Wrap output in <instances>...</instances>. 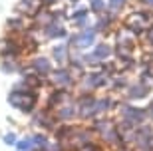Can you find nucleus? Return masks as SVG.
Here are the masks:
<instances>
[{
  "label": "nucleus",
  "mask_w": 153,
  "mask_h": 151,
  "mask_svg": "<svg viewBox=\"0 0 153 151\" xmlns=\"http://www.w3.org/2000/svg\"><path fill=\"white\" fill-rule=\"evenodd\" d=\"M4 143H6V145H16V143H18V137H16V133H12V131L4 133Z\"/></svg>",
  "instance_id": "18"
},
{
  "label": "nucleus",
  "mask_w": 153,
  "mask_h": 151,
  "mask_svg": "<svg viewBox=\"0 0 153 151\" xmlns=\"http://www.w3.org/2000/svg\"><path fill=\"white\" fill-rule=\"evenodd\" d=\"M0 70L6 74H12V72H18V62L16 60H2L0 64Z\"/></svg>",
  "instance_id": "13"
},
{
  "label": "nucleus",
  "mask_w": 153,
  "mask_h": 151,
  "mask_svg": "<svg viewBox=\"0 0 153 151\" xmlns=\"http://www.w3.org/2000/svg\"><path fill=\"white\" fill-rule=\"evenodd\" d=\"M147 115H149V118L153 119V101H151V103L147 106Z\"/></svg>",
  "instance_id": "20"
},
{
  "label": "nucleus",
  "mask_w": 153,
  "mask_h": 151,
  "mask_svg": "<svg viewBox=\"0 0 153 151\" xmlns=\"http://www.w3.org/2000/svg\"><path fill=\"white\" fill-rule=\"evenodd\" d=\"M108 80L103 76V72H91V74H85V91L90 90H97V88H102Z\"/></svg>",
  "instance_id": "4"
},
{
  "label": "nucleus",
  "mask_w": 153,
  "mask_h": 151,
  "mask_svg": "<svg viewBox=\"0 0 153 151\" xmlns=\"http://www.w3.org/2000/svg\"><path fill=\"white\" fill-rule=\"evenodd\" d=\"M109 56H111V46L105 44V42H100V44L96 46L91 58H96V62H102V60H108Z\"/></svg>",
  "instance_id": "9"
},
{
  "label": "nucleus",
  "mask_w": 153,
  "mask_h": 151,
  "mask_svg": "<svg viewBox=\"0 0 153 151\" xmlns=\"http://www.w3.org/2000/svg\"><path fill=\"white\" fill-rule=\"evenodd\" d=\"M94 42H96V30L94 28H84L82 32H78L74 38H72L70 44H76L78 48H90Z\"/></svg>",
  "instance_id": "1"
},
{
  "label": "nucleus",
  "mask_w": 153,
  "mask_h": 151,
  "mask_svg": "<svg viewBox=\"0 0 153 151\" xmlns=\"http://www.w3.org/2000/svg\"><path fill=\"white\" fill-rule=\"evenodd\" d=\"M32 72L36 74V76H50L52 74V60L46 56H38L32 60Z\"/></svg>",
  "instance_id": "3"
},
{
  "label": "nucleus",
  "mask_w": 153,
  "mask_h": 151,
  "mask_svg": "<svg viewBox=\"0 0 153 151\" xmlns=\"http://www.w3.org/2000/svg\"><path fill=\"white\" fill-rule=\"evenodd\" d=\"M22 24H24V18H20V16H14V18H10L8 22H6V26L10 30H22Z\"/></svg>",
  "instance_id": "16"
},
{
  "label": "nucleus",
  "mask_w": 153,
  "mask_h": 151,
  "mask_svg": "<svg viewBox=\"0 0 153 151\" xmlns=\"http://www.w3.org/2000/svg\"><path fill=\"white\" fill-rule=\"evenodd\" d=\"M141 2H143L145 6H151V8H153V0H141Z\"/></svg>",
  "instance_id": "21"
},
{
  "label": "nucleus",
  "mask_w": 153,
  "mask_h": 151,
  "mask_svg": "<svg viewBox=\"0 0 153 151\" xmlns=\"http://www.w3.org/2000/svg\"><path fill=\"white\" fill-rule=\"evenodd\" d=\"M149 88L147 84H135V86H131V88H127V97L129 100H143V97H147L149 95Z\"/></svg>",
  "instance_id": "6"
},
{
  "label": "nucleus",
  "mask_w": 153,
  "mask_h": 151,
  "mask_svg": "<svg viewBox=\"0 0 153 151\" xmlns=\"http://www.w3.org/2000/svg\"><path fill=\"white\" fill-rule=\"evenodd\" d=\"M72 2H76V0H72Z\"/></svg>",
  "instance_id": "23"
},
{
  "label": "nucleus",
  "mask_w": 153,
  "mask_h": 151,
  "mask_svg": "<svg viewBox=\"0 0 153 151\" xmlns=\"http://www.w3.org/2000/svg\"><path fill=\"white\" fill-rule=\"evenodd\" d=\"M52 58H54L58 64H66V62H70L68 44H56L54 48H52Z\"/></svg>",
  "instance_id": "7"
},
{
  "label": "nucleus",
  "mask_w": 153,
  "mask_h": 151,
  "mask_svg": "<svg viewBox=\"0 0 153 151\" xmlns=\"http://www.w3.org/2000/svg\"><path fill=\"white\" fill-rule=\"evenodd\" d=\"M42 2H50V4H52V2H56V0H42Z\"/></svg>",
  "instance_id": "22"
},
{
  "label": "nucleus",
  "mask_w": 153,
  "mask_h": 151,
  "mask_svg": "<svg viewBox=\"0 0 153 151\" xmlns=\"http://www.w3.org/2000/svg\"><path fill=\"white\" fill-rule=\"evenodd\" d=\"M50 76H52L54 86H58L60 90H66V88H70V86L74 84V76H72L70 70H56V72H52Z\"/></svg>",
  "instance_id": "2"
},
{
  "label": "nucleus",
  "mask_w": 153,
  "mask_h": 151,
  "mask_svg": "<svg viewBox=\"0 0 153 151\" xmlns=\"http://www.w3.org/2000/svg\"><path fill=\"white\" fill-rule=\"evenodd\" d=\"M145 36H147V40H149V42L153 44V26H149V30L145 32Z\"/></svg>",
  "instance_id": "19"
},
{
  "label": "nucleus",
  "mask_w": 153,
  "mask_h": 151,
  "mask_svg": "<svg viewBox=\"0 0 153 151\" xmlns=\"http://www.w3.org/2000/svg\"><path fill=\"white\" fill-rule=\"evenodd\" d=\"M127 0H108V4L109 8H111V12H119V10H123V6Z\"/></svg>",
  "instance_id": "17"
},
{
  "label": "nucleus",
  "mask_w": 153,
  "mask_h": 151,
  "mask_svg": "<svg viewBox=\"0 0 153 151\" xmlns=\"http://www.w3.org/2000/svg\"><path fill=\"white\" fill-rule=\"evenodd\" d=\"M121 113L125 115V121L129 119L131 123H141L143 118L147 115V112H143L139 107H133V106H123L121 107Z\"/></svg>",
  "instance_id": "5"
},
{
  "label": "nucleus",
  "mask_w": 153,
  "mask_h": 151,
  "mask_svg": "<svg viewBox=\"0 0 153 151\" xmlns=\"http://www.w3.org/2000/svg\"><path fill=\"white\" fill-rule=\"evenodd\" d=\"M105 0H91V4H90V10H94L96 14H100L102 16L103 14V10H105Z\"/></svg>",
  "instance_id": "15"
},
{
  "label": "nucleus",
  "mask_w": 153,
  "mask_h": 151,
  "mask_svg": "<svg viewBox=\"0 0 153 151\" xmlns=\"http://www.w3.org/2000/svg\"><path fill=\"white\" fill-rule=\"evenodd\" d=\"M40 6H42V0H20V2L16 4V10L34 14V12L40 10Z\"/></svg>",
  "instance_id": "8"
},
{
  "label": "nucleus",
  "mask_w": 153,
  "mask_h": 151,
  "mask_svg": "<svg viewBox=\"0 0 153 151\" xmlns=\"http://www.w3.org/2000/svg\"><path fill=\"white\" fill-rule=\"evenodd\" d=\"M30 139H32L34 149H48V145H50V139H48L46 133H34L30 135Z\"/></svg>",
  "instance_id": "11"
},
{
  "label": "nucleus",
  "mask_w": 153,
  "mask_h": 151,
  "mask_svg": "<svg viewBox=\"0 0 153 151\" xmlns=\"http://www.w3.org/2000/svg\"><path fill=\"white\" fill-rule=\"evenodd\" d=\"M44 34L48 36V38H62V36H66V30L60 26V24H54V22H48L44 26Z\"/></svg>",
  "instance_id": "10"
},
{
  "label": "nucleus",
  "mask_w": 153,
  "mask_h": 151,
  "mask_svg": "<svg viewBox=\"0 0 153 151\" xmlns=\"http://www.w3.org/2000/svg\"><path fill=\"white\" fill-rule=\"evenodd\" d=\"M60 109H58V118L60 119H72L78 113V109H76V106H66V103H62V106H58Z\"/></svg>",
  "instance_id": "12"
},
{
  "label": "nucleus",
  "mask_w": 153,
  "mask_h": 151,
  "mask_svg": "<svg viewBox=\"0 0 153 151\" xmlns=\"http://www.w3.org/2000/svg\"><path fill=\"white\" fill-rule=\"evenodd\" d=\"M14 147H16V151H32V149H34V145H32V139H30V137L18 139V143Z\"/></svg>",
  "instance_id": "14"
}]
</instances>
